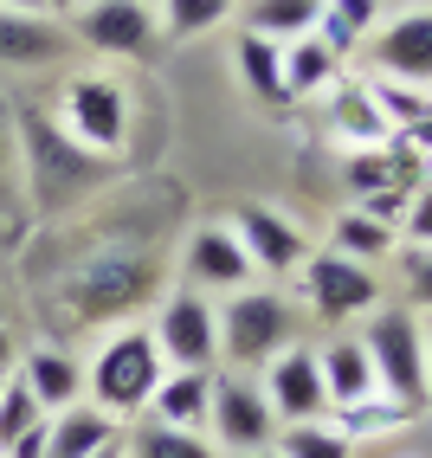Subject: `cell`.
<instances>
[{
  "mask_svg": "<svg viewBox=\"0 0 432 458\" xmlns=\"http://www.w3.org/2000/svg\"><path fill=\"white\" fill-rule=\"evenodd\" d=\"M239 13V0H156V26L168 39H200L213 26H226Z\"/></svg>",
  "mask_w": 432,
  "mask_h": 458,
  "instance_id": "cell-27",
  "label": "cell"
},
{
  "mask_svg": "<svg viewBox=\"0 0 432 458\" xmlns=\"http://www.w3.org/2000/svg\"><path fill=\"white\" fill-rule=\"evenodd\" d=\"M162 375H168V361H162V349H156V335H148V323H123V329L104 335V349L90 355V369H84V401L130 426L136 413H148Z\"/></svg>",
  "mask_w": 432,
  "mask_h": 458,
  "instance_id": "cell-3",
  "label": "cell"
},
{
  "mask_svg": "<svg viewBox=\"0 0 432 458\" xmlns=\"http://www.w3.org/2000/svg\"><path fill=\"white\" fill-rule=\"evenodd\" d=\"M65 46L72 33L52 13H0V65H52Z\"/></svg>",
  "mask_w": 432,
  "mask_h": 458,
  "instance_id": "cell-18",
  "label": "cell"
},
{
  "mask_svg": "<svg viewBox=\"0 0 432 458\" xmlns=\"http://www.w3.org/2000/svg\"><path fill=\"white\" fill-rule=\"evenodd\" d=\"M123 433H130V426H123ZM90 458H130V445L116 439V445H104V452H90Z\"/></svg>",
  "mask_w": 432,
  "mask_h": 458,
  "instance_id": "cell-35",
  "label": "cell"
},
{
  "mask_svg": "<svg viewBox=\"0 0 432 458\" xmlns=\"http://www.w3.org/2000/svg\"><path fill=\"white\" fill-rule=\"evenodd\" d=\"M123 439V420H110L104 407H65V413H46V458H90Z\"/></svg>",
  "mask_w": 432,
  "mask_h": 458,
  "instance_id": "cell-16",
  "label": "cell"
},
{
  "mask_svg": "<svg viewBox=\"0 0 432 458\" xmlns=\"http://www.w3.org/2000/svg\"><path fill=\"white\" fill-rule=\"evenodd\" d=\"M226 226L239 233V246H245V259H252L258 278H297L303 259L317 252L310 233H303L297 220H284V213H271V207H239Z\"/></svg>",
  "mask_w": 432,
  "mask_h": 458,
  "instance_id": "cell-13",
  "label": "cell"
},
{
  "mask_svg": "<svg viewBox=\"0 0 432 458\" xmlns=\"http://www.w3.org/2000/svg\"><path fill=\"white\" fill-rule=\"evenodd\" d=\"M20 355H26V349L13 343V329L0 323V381H7V375H20Z\"/></svg>",
  "mask_w": 432,
  "mask_h": 458,
  "instance_id": "cell-33",
  "label": "cell"
},
{
  "mask_svg": "<svg viewBox=\"0 0 432 458\" xmlns=\"http://www.w3.org/2000/svg\"><path fill=\"white\" fill-rule=\"evenodd\" d=\"M368 65H375V78L426 90L432 84V7H407L381 20L375 39H368Z\"/></svg>",
  "mask_w": 432,
  "mask_h": 458,
  "instance_id": "cell-12",
  "label": "cell"
},
{
  "mask_svg": "<svg viewBox=\"0 0 432 458\" xmlns=\"http://www.w3.org/2000/svg\"><path fill=\"white\" fill-rule=\"evenodd\" d=\"M317 13H323V0H239V33L291 46L303 33H317Z\"/></svg>",
  "mask_w": 432,
  "mask_h": 458,
  "instance_id": "cell-21",
  "label": "cell"
},
{
  "mask_svg": "<svg viewBox=\"0 0 432 458\" xmlns=\"http://www.w3.org/2000/svg\"><path fill=\"white\" fill-rule=\"evenodd\" d=\"M207 439L220 445L226 458L233 452H265L277 445V413L271 401L258 394V381H245V375H213V407H207Z\"/></svg>",
  "mask_w": 432,
  "mask_h": 458,
  "instance_id": "cell-8",
  "label": "cell"
},
{
  "mask_svg": "<svg viewBox=\"0 0 432 458\" xmlns=\"http://www.w3.org/2000/svg\"><path fill=\"white\" fill-rule=\"evenodd\" d=\"M329 252H343V259H355V265H381V259L400 252V233L381 226L375 213L349 207V213H335V226H329Z\"/></svg>",
  "mask_w": 432,
  "mask_h": 458,
  "instance_id": "cell-24",
  "label": "cell"
},
{
  "mask_svg": "<svg viewBox=\"0 0 432 458\" xmlns=\"http://www.w3.org/2000/svg\"><path fill=\"white\" fill-rule=\"evenodd\" d=\"M317 369H323L329 413H355V407H368V401H381V394H375V369H368L361 335H335V343H323V349H317Z\"/></svg>",
  "mask_w": 432,
  "mask_h": 458,
  "instance_id": "cell-15",
  "label": "cell"
},
{
  "mask_svg": "<svg viewBox=\"0 0 432 458\" xmlns=\"http://www.w3.org/2000/svg\"><path fill=\"white\" fill-rule=\"evenodd\" d=\"M39 420H46V407L26 394L20 375H7V381H0V445H13L26 426H39Z\"/></svg>",
  "mask_w": 432,
  "mask_h": 458,
  "instance_id": "cell-29",
  "label": "cell"
},
{
  "mask_svg": "<svg viewBox=\"0 0 432 458\" xmlns=\"http://www.w3.org/2000/svg\"><path fill=\"white\" fill-rule=\"evenodd\" d=\"M20 381H26V394H33L46 413H65V407L84 401V369L65 349H26L20 355Z\"/></svg>",
  "mask_w": 432,
  "mask_h": 458,
  "instance_id": "cell-17",
  "label": "cell"
},
{
  "mask_svg": "<svg viewBox=\"0 0 432 458\" xmlns=\"http://www.w3.org/2000/svg\"><path fill=\"white\" fill-rule=\"evenodd\" d=\"M0 458H46V420H39V426H26L13 445H0Z\"/></svg>",
  "mask_w": 432,
  "mask_h": 458,
  "instance_id": "cell-32",
  "label": "cell"
},
{
  "mask_svg": "<svg viewBox=\"0 0 432 458\" xmlns=\"http://www.w3.org/2000/svg\"><path fill=\"white\" fill-rule=\"evenodd\" d=\"M303 329V310L271 291V284H245L220 303V369L233 375H258L265 361H277Z\"/></svg>",
  "mask_w": 432,
  "mask_h": 458,
  "instance_id": "cell-4",
  "label": "cell"
},
{
  "mask_svg": "<svg viewBox=\"0 0 432 458\" xmlns=\"http://www.w3.org/2000/svg\"><path fill=\"white\" fill-rule=\"evenodd\" d=\"M181 265H188V291H226L233 297V291H245L258 278L226 220H200L188 239H181Z\"/></svg>",
  "mask_w": 432,
  "mask_h": 458,
  "instance_id": "cell-14",
  "label": "cell"
},
{
  "mask_svg": "<svg viewBox=\"0 0 432 458\" xmlns=\"http://www.w3.org/2000/svg\"><path fill=\"white\" fill-rule=\"evenodd\" d=\"M233 458H284V452H277V445H265V452H233Z\"/></svg>",
  "mask_w": 432,
  "mask_h": 458,
  "instance_id": "cell-37",
  "label": "cell"
},
{
  "mask_svg": "<svg viewBox=\"0 0 432 458\" xmlns=\"http://www.w3.org/2000/svg\"><path fill=\"white\" fill-rule=\"evenodd\" d=\"M277 452L284 458H355V439L335 420H310V426H277Z\"/></svg>",
  "mask_w": 432,
  "mask_h": 458,
  "instance_id": "cell-28",
  "label": "cell"
},
{
  "mask_svg": "<svg viewBox=\"0 0 432 458\" xmlns=\"http://www.w3.org/2000/svg\"><path fill=\"white\" fill-rule=\"evenodd\" d=\"M258 394L271 401L277 426L329 420V394H323V369H317V349L310 343H291L277 361H265V369H258Z\"/></svg>",
  "mask_w": 432,
  "mask_h": 458,
  "instance_id": "cell-11",
  "label": "cell"
},
{
  "mask_svg": "<svg viewBox=\"0 0 432 458\" xmlns=\"http://www.w3.org/2000/svg\"><path fill=\"white\" fill-rule=\"evenodd\" d=\"M400 278H407V297H413V310L432 317V246H400Z\"/></svg>",
  "mask_w": 432,
  "mask_h": 458,
  "instance_id": "cell-30",
  "label": "cell"
},
{
  "mask_svg": "<svg viewBox=\"0 0 432 458\" xmlns=\"http://www.w3.org/2000/svg\"><path fill=\"white\" fill-rule=\"evenodd\" d=\"M72 39L104 58H148L162 39L156 0H84L72 13Z\"/></svg>",
  "mask_w": 432,
  "mask_h": 458,
  "instance_id": "cell-9",
  "label": "cell"
},
{
  "mask_svg": "<svg viewBox=\"0 0 432 458\" xmlns=\"http://www.w3.org/2000/svg\"><path fill=\"white\" fill-rule=\"evenodd\" d=\"M0 13H46V0H0Z\"/></svg>",
  "mask_w": 432,
  "mask_h": 458,
  "instance_id": "cell-34",
  "label": "cell"
},
{
  "mask_svg": "<svg viewBox=\"0 0 432 458\" xmlns=\"http://www.w3.org/2000/svg\"><path fill=\"white\" fill-rule=\"evenodd\" d=\"M426 369H432V317H426Z\"/></svg>",
  "mask_w": 432,
  "mask_h": 458,
  "instance_id": "cell-38",
  "label": "cell"
},
{
  "mask_svg": "<svg viewBox=\"0 0 432 458\" xmlns=\"http://www.w3.org/2000/svg\"><path fill=\"white\" fill-rule=\"evenodd\" d=\"M58 130H65L78 148L110 162L123 148V130H130V90H123L110 72H72L65 90H58Z\"/></svg>",
  "mask_w": 432,
  "mask_h": 458,
  "instance_id": "cell-5",
  "label": "cell"
},
{
  "mask_svg": "<svg viewBox=\"0 0 432 458\" xmlns=\"http://www.w3.org/2000/svg\"><path fill=\"white\" fill-rule=\"evenodd\" d=\"M148 297H162V259L148 246H104L65 278V310L84 329L136 323V310Z\"/></svg>",
  "mask_w": 432,
  "mask_h": 458,
  "instance_id": "cell-1",
  "label": "cell"
},
{
  "mask_svg": "<svg viewBox=\"0 0 432 458\" xmlns=\"http://www.w3.org/2000/svg\"><path fill=\"white\" fill-rule=\"evenodd\" d=\"M123 445H130V458H226L207 433H181V426H162V420L130 426Z\"/></svg>",
  "mask_w": 432,
  "mask_h": 458,
  "instance_id": "cell-26",
  "label": "cell"
},
{
  "mask_svg": "<svg viewBox=\"0 0 432 458\" xmlns=\"http://www.w3.org/2000/svg\"><path fill=\"white\" fill-rule=\"evenodd\" d=\"M381 13H387V0H323L317 33H310V39H323L335 58H349V52H361L368 39H375Z\"/></svg>",
  "mask_w": 432,
  "mask_h": 458,
  "instance_id": "cell-22",
  "label": "cell"
},
{
  "mask_svg": "<svg viewBox=\"0 0 432 458\" xmlns=\"http://www.w3.org/2000/svg\"><path fill=\"white\" fill-rule=\"evenodd\" d=\"M148 335H156L168 369H194V375L220 369V303L200 291H162Z\"/></svg>",
  "mask_w": 432,
  "mask_h": 458,
  "instance_id": "cell-7",
  "label": "cell"
},
{
  "mask_svg": "<svg viewBox=\"0 0 432 458\" xmlns=\"http://www.w3.org/2000/svg\"><path fill=\"white\" fill-rule=\"evenodd\" d=\"M361 349L375 369V394L400 413L432 407V369H426V317L413 303H381L375 317H361Z\"/></svg>",
  "mask_w": 432,
  "mask_h": 458,
  "instance_id": "cell-2",
  "label": "cell"
},
{
  "mask_svg": "<svg viewBox=\"0 0 432 458\" xmlns=\"http://www.w3.org/2000/svg\"><path fill=\"white\" fill-rule=\"evenodd\" d=\"M297 291H303V310L310 317H323V323H361V317H375L381 310V278H375V265H355V259H343V252H310L303 259V271H297Z\"/></svg>",
  "mask_w": 432,
  "mask_h": 458,
  "instance_id": "cell-6",
  "label": "cell"
},
{
  "mask_svg": "<svg viewBox=\"0 0 432 458\" xmlns=\"http://www.w3.org/2000/svg\"><path fill=\"white\" fill-rule=\"evenodd\" d=\"M400 239H407V246H432V181L407 200V213H400Z\"/></svg>",
  "mask_w": 432,
  "mask_h": 458,
  "instance_id": "cell-31",
  "label": "cell"
},
{
  "mask_svg": "<svg viewBox=\"0 0 432 458\" xmlns=\"http://www.w3.org/2000/svg\"><path fill=\"white\" fill-rule=\"evenodd\" d=\"M233 65H239L245 90H252L265 110H291V98H284V46H271L258 33H239L233 39Z\"/></svg>",
  "mask_w": 432,
  "mask_h": 458,
  "instance_id": "cell-23",
  "label": "cell"
},
{
  "mask_svg": "<svg viewBox=\"0 0 432 458\" xmlns=\"http://www.w3.org/2000/svg\"><path fill=\"white\" fill-rule=\"evenodd\" d=\"M84 0H46V13H78Z\"/></svg>",
  "mask_w": 432,
  "mask_h": 458,
  "instance_id": "cell-36",
  "label": "cell"
},
{
  "mask_svg": "<svg viewBox=\"0 0 432 458\" xmlns=\"http://www.w3.org/2000/svg\"><path fill=\"white\" fill-rule=\"evenodd\" d=\"M26 156H33V194L39 200H65L78 188H90V181L104 174V156H90V148H78L65 130L52 123V116H26Z\"/></svg>",
  "mask_w": 432,
  "mask_h": 458,
  "instance_id": "cell-10",
  "label": "cell"
},
{
  "mask_svg": "<svg viewBox=\"0 0 432 458\" xmlns=\"http://www.w3.org/2000/svg\"><path fill=\"white\" fill-rule=\"evenodd\" d=\"M335 78H343V58H335L323 39H291L284 46V98L291 104H303V98H317V90H329Z\"/></svg>",
  "mask_w": 432,
  "mask_h": 458,
  "instance_id": "cell-25",
  "label": "cell"
},
{
  "mask_svg": "<svg viewBox=\"0 0 432 458\" xmlns=\"http://www.w3.org/2000/svg\"><path fill=\"white\" fill-rule=\"evenodd\" d=\"M329 130H335V142H349V148H381L387 142V123H381V110H375V90L355 84V78H335Z\"/></svg>",
  "mask_w": 432,
  "mask_h": 458,
  "instance_id": "cell-20",
  "label": "cell"
},
{
  "mask_svg": "<svg viewBox=\"0 0 432 458\" xmlns=\"http://www.w3.org/2000/svg\"><path fill=\"white\" fill-rule=\"evenodd\" d=\"M220 375V369H213ZM213 375H194V369H168L156 401H148V420L162 426H181V433H207V407H213Z\"/></svg>",
  "mask_w": 432,
  "mask_h": 458,
  "instance_id": "cell-19",
  "label": "cell"
}]
</instances>
